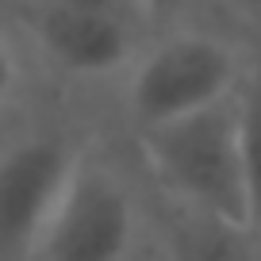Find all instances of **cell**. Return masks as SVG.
Returning a JSON list of instances; mask_svg holds the SVG:
<instances>
[{
    "label": "cell",
    "mask_w": 261,
    "mask_h": 261,
    "mask_svg": "<svg viewBox=\"0 0 261 261\" xmlns=\"http://www.w3.org/2000/svg\"><path fill=\"white\" fill-rule=\"evenodd\" d=\"M139 150L169 204L250 227L234 96L139 130Z\"/></svg>",
    "instance_id": "cell-1"
},
{
    "label": "cell",
    "mask_w": 261,
    "mask_h": 261,
    "mask_svg": "<svg viewBox=\"0 0 261 261\" xmlns=\"http://www.w3.org/2000/svg\"><path fill=\"white\" fill-rule=\"evenodd\" d=\"M246 58L215 31L177 27L165 39L139 46L123 73V112L135 130L180 119L234 96L246 77Z\"/></svg>",
    "instance_id": "cell-2"
},
{
    "label": "cell",
    "mask_w": 261,
    "mask_h": 261,
    "mask_svg": "<svg viewBox=\"0 0 261 261\" xmlns=\"http://www.w3.org/2000/svg\"><path fill=\"white\" fill-rule=\"evenodd\" d=\"M142 200L127 169L85 146L42 227L31 261H135Z\"/></svg>",
    "instance_id": "cell-3"
},
{
    "label": "cell",
    "mask_w": 261,
    "mask_h": 261,
    "mask_svg": "<svg viewBox=\"0 0 261 261\" xmlns=\"http://www.w3.org/2000/svg\"><path fill=\"white\" fill-rule=\"evenodd\" d=\"M85 142L54 127L0 142V261H31Z\"/></svg>",
    "instance_id": "cell-4"
},
{
    "label": "cell",
    "mask_w": 261,
    "mask_h": 261,
    "mask_svg": "<svg viewBox=\"0 0 261 261\" xmlns=\"http://www.w3.org/2000/svg\"><path fill=\"white\" fill-rule=\"evenodd\" d=\"M27 4V35L35 39L39 54L58 73L77 81H112L123 77L139 54L142 23L123 16L54 0H23Z\"/></svg>",
    "instance_id": "cell-5"
},
{
    "label": "cell",
    "mask_w": 261,
    "mask_h": 261,
    "mask_svg": "<svg viewBox=\"0 0 261 261\" xmlns=\"http://www.w3.org/2000/svg\"><path fill=\"white\" fill-rule=\"evenodd\" d=\"M162 250L165 261H261V238L242 223L169 204Z\"/></svg>",
    "instance_id": "cell-6"
},
{
    "label": "cell",
    "mask_w": 261,
    "mask_h": 261,
    "mask_svg": "<svg viewBox=\"0 0 261 261\" xmlns=\"http://www.w3.org/2000/svg\"><path fill=\"white\" fill-rule=\"evenodd\" d=\"M238 112V146H242V177H246V219L261 238V65L246 69L234 92Z\"/></svg>",
    "instance_id": "cell-7"
},
{
    "label": "cell",
    "mask_w": 261,
    "mask_h": 261,
    "mask_svg": "<svg viewBox=\"0 0 261 261\" xmlns=\"http://www.w3.org/2000/svg\"><path fill=\"white\" fill-rule=\"evenodd\" d=\"M19 89H23V58L16 39L0 27V115L19 100Z\"/></svg>",
    "instance_id": "cell-8"
},
{
    "label": "cell",
    "mask_w": 261,
    "mask_h": 261,
    "mask_svg": "<svg viewBox=\"0 0 261 261\" xmlns=\"http://www.w3.org/2000/svg\"><path fill=\"white\" fill-rule=\"evenodd\" d=\"M188 4H196V0H139L146 27H158V23H177V19L188 12Z\"/></svg>",
    "instance_id": "cell-9"
},
{
    "label": "cell",
    "mask_w": 261,
    "mask_h": 261,
    "mask_svg": "<svg viewBox=\"0 0 261 261\" xmlns=\"http://www.w3.org/2000/svg\"><path fill=\"white\" fill-rule=\"evenodd\" d=\"M54 4H73V8H92V12H108V16H123V19H135V23L146 27L142 19L139 0H54Z\"/></svg>",
    "instance_id": "cell-10"
}]
</instances>
